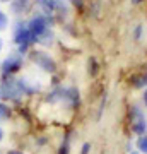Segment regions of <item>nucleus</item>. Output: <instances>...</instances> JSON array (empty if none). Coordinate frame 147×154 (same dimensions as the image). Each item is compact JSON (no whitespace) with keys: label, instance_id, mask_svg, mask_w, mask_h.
<instances>
[{"label":"nucleus","instance_id":"8","mask_svg":"<svg viewBox=\"0 0 147 154\" xmlns=\"http://www.w3.org/2000/svg\"><path fill=\"white\" fill-rule=\"evenodd\" d=\"M9 115H11V108H9L5 103H0V122L7 120Z\"/></svg>","mask_w":147,"mask_h":154},{"label":"nucleus","instance_id":"7","mask_svg":"<svg viewBox=\"0 0 147 154\" xmlns=\"http://www.w3.org/2000/svg\"><path fill=\"white\" fill-rule=\"evenodd\" d=\"M132 130H133L137 135H145V132H147V123H145V120H144V118H139L137 122H133Z\"/></svg>","mask_w":147,"mask_h":154},{"label":"nucleus","instance_id":"2","mask_svg":"<svg viewBox=\"0 0 147 154\" xmlns=\"http://www.w3.org/2000/svg\"><path fill=\"white\" fill-rule=\"evenodd\" d=\"M33 62L36 63L38 67H41L44 72H55L57 70V63H55V60L51 58V57L48 55V53H44V51H33Z\"/></svg>","mask_w":147,"mask_h":154},{"label":"nucleus","instance_id":"12","mask_svg":"<svg viewBox=\"0 0 147 154\" xmlns=\"http://www.w3.org/2000/svg\"><path fill=\"white\" fill-rule=\"evenodd\" d=\"M70 152V147H69V140H65V142L62 144L60 151H58V154H69Z\"/></svg>","mask_w":147,"mask_h":154},{"label":"nucleus","instance_id":"19","mask_svg":"<svg viewBox=\"0 0 147 154\" xmlns=\"http://www.w3.org/2000/svg\"><path fill=\"white\" fill-rule=\"evenodd\" d=\"M2 48H4V41H2V38H0V51H2Z\"/></svg>","mask_w":147,"mask_h":154},{"label":"nucleus","instance_id":"21","mask_svg":"<svg viewBox=\"0 0 147 154\" xmlns=\"http://www.w3.org/2000/svg\"><path fill=\"white\" fill-rule=\"evenodd\" d=\"M4 2H9V0H4Z\"/></svg>","mask_w":147,"mask_h":154},{"label":"nucleus","instance_id":"17","mask_svg":"<svg viewBox=\"0 0 147 154\" xmlns=\"http://www.w3.org/2000/svg\"><path fill=\"white\" fill-rule=\"evenodd\" d=\"M144 101H145V106H147V91L144 93Z\"/></svg>","mask_w":147,"mask_h":154},{"label":"nucleus","instance_id":"11","mask_svg":"<svg viewBox=\"0 0 147 154\" xmlns=\"http://www.w3.org/2000/svg\"><path fill=\"white\" fill-rule=\"evenodd\" d=\"M7 22H9V19H7L5 12H2V11H0V31L7 28Z\"/></svg>","mask_w":147,"mask_h":154},{"label":"nucleus","instance_id":"1","mask_svg":"<svg viewBox=\"0 0 147 154\" xmlns=\"http://www.w3.org/2000/svg\"><path fill=\"white\" fill-rule=\"evenodd\" d=\"M14 39H16V43L19 45V53H21V55H22V51H26L34 41H38V38H36L27 28H19L17 29L16 34H14Z\"/></svg>","mask_w":147,"mask_h":154},{"label":"nucleus","instance_id":"10","mask_svg":"<svg viewBox=\"0 0 147 154\" xmlns=\"http://www.w3.org/2000/svg\"><path fill=\"white\" fill-rule=\"evenodd\" d=\"M89 74H91V75H96V74H98V63H96L94 58L89 60Z\"/></svg>","mask_w":147,"mask_h":154},{"label":"nucleus","instance_id":"20","mask_svg":"<svg viewBox=\"0 0 147 154\" xmlns=\"http://www.w3.org/2000/svg\"><path fill=\"white\" fill-rule=\"evenodd\" d=\"M142 0H132V4H140Z\"/></svg>","mask_w":147,"mask_h":154},{"label":"nucleus","instance_id":"3","mask_svg":"<svg viewBox=\"0 0 147 154\" xmlns=\"http://www.w3.org/2000/svg\"><path fill=\"white\" fill-rule=\"evenodd\" d=\"M22 67V55L21 53H12V55H9L4 60V63H2V72L4 74H12V72L19 70Z\"/></svg>","mask_w":147,"mask_h":154},{"label":"nucleus","instance_id":"4","mask_svg":"<svg viewBox=\"0 0 147 154\" xmlns=\"http://www.w3.org/2000/svg\"><path fill=\"white\" fill-rule=\"evenodd\" d=\"M27 29H29L36 38H39L44 31H48V21H46V17H43V16L33 17V19L29 21V24H27Z\"/></svg>","mask_w":147,"mask_h":154},{"label":"nucleus","instance_id":"15","mask_svg":"<svg viewBox=\"0 0 147 154\" xmlns=\"http://www.w3.org/2000/svg\"><path fill=\"white\" fill-rule=\"evenodd\" d=\"M70 2H72V4H75V5H81V4H82V0H70Z\"/></svg>","mask_w":147,"mask_h":154},{"label":"nucleus","instance_id":"18","mask_svg":"<svg viewBox=\"0 0 147 154\" xmlns=\"http://www.w3.org/2000/svg\"><path fill=\"white\" fill-rule=\"evenodd\" d=\"M2 139H4V130L0 128V140H2Z\"/></svg>","mask_w":147,"mask_h":154},{"label":"nucleus","instance_id":"13","mask_svg":"<svg viewBox=\"0 0 147 154\" xmlns=\"http://www.w3.org/2000/svg\"><path fill=\"white\" fill-rule=\"evenodd\" d=\"M89 151H91V144L86 142L84 146H82V149H81V154H89Z\"/></svg>","mask_w":147,"mask_h":154},{"label":"nucleus","instance_id":"5","mask_svg":"<svg viewBox=\"0 0 147 154\" xmlns=\"http://www.w3.org/2000/svg\"><path fill=\"white\" fill-rule=\"evenodd\" d=\"M17 94H21L19 88H17V82H4L0 86V98L2 99H14Z\"/></svg>","mask_w":147,"mask_h":154},{"label":"nucleus","instance_id":"9","mask_svg":"<svg viewBox=\"0 0 147 154\" xmlns=\"http://www.w3.org/2000/svg\"><path fill=\"white\" fill-rule=\"evenodd\" d=\"M137 147L140 152H145L147 154V135H140L139 140H137Z\"/></svg>","mask_w":147,"mask_h":154},{"label":"nucleus","instance_id":"6","mask_svg":"<svg viewBox=\"0 0 147 154\" xmlns=\"http://www.w3.org/2000/svg\"><path fill=\"white\" fill-rule=\"evenodd\" d=\"M43 7L51 14H60V16H67V12H69L67 5L62 0H48L46 4H43Z\"/></svg>","mask_w":147,"mask_h":154},{"label":"nucleus","instance_id":"14","mask_svg":"<svg viewBox=\"0 0 147 154\" xmlns=\"http://www.w3.org/2000/svg\"><path fill=\"white\" fill-rule=\"evenodd\" d=\"M7 154H24L22 151H17V149H12V151H9Z\"/></svg>","mask_w":147,"mask_h":154},{"label":"nucleus","instance_id":"16","mask_svg":"<svg viewBox=\"0 0 147 154\" xmlns=\"http://www.w3.org/2000/svg\"><path fill=\"white\" fill-rule=\"evenodd\" d=\"M34 2H38V4H41V5H43V4H46V2H48V0H34Z\"/></svg>","mask_w":147,"mask_h":154}]
</instances>
